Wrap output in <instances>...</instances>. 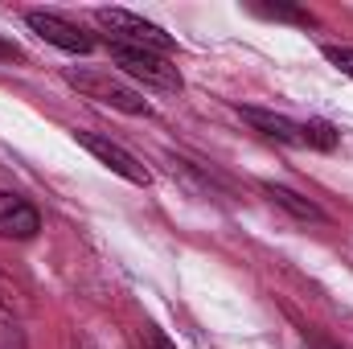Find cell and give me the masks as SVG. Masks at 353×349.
I'll use <instances>...</instances> for the list:
<instances>
[{
    "label": "cell",
    "mask_w": 353,
    "mask_h": 349,
    "mask_svg": "<svg viewBox=\"0 0 353 349\" xmlns=\"http://www.w3.org/2000/svg\"><path fill=\"white\" fill-rule=\"evenodd\" d=\"M94 21L107 29V37L111 41H119V46H140V50H152V54H173V37L161 29V25H152V21H144L140 12H132V8H94Z\"/></svg>",
    "instance_id": "1"
},
{
    "label": "cell",
    "mask_w": 353,
    "mask_h": 349,
    "mask_svg": "<svg viewBox=\"0 0 353 349\" xmlns=\"http://www.w3.org/2000/svg\"><path fill=\"white\" fill-rule=\"evenodd\" d=\"M111 62H115L128 79H136V83H144V87H152V90L176 94V90L185 87L181 70H176L165 54H152V50H140V46H119V41H111Z\"/></svg>",
    "instance_id": "2"
},
{
    "label": "cell",
    "mask_w": 353,
    "mask_h": 349,
    "mask_svg": "<svg viewBox=\"0 0 353 349\" xmlns=\"http://www.w3.org/2000/svg\"><path fill=\"white\" fill-rule=\"evenodd\" d=\"M70 87L79 90V94H87L94 103H103V107H115V111H123V115H152V103L140 94V90H132L128 83H119V79H111V74H103V70H66L62 74Z\"/></svg>",
    "instance_id": "3"
},
{
    "label": "cell",
    "mask_w": 353,
    "mask_h": 349,
    "mask_svg": "<svg viewBox=\"0 0 353 349\" xmlns=\"http://www.w3.org/2000/svg\"><path fill=\"white\" fill-rule=\"evenodd\" d=\"M74 140L87 148L99 165H107L115 177H123V181H132V185H152V173H148L123 144H115V140H107V136H94V132H74Z\"/></svg>",
    "instance_id": "4"
},
{
    "label": "cell",
    "mask_w": 353,
    "mask_h": 349,
    "mask_svg": "<svg viewBox=\"0 0 353 349\" xmlns=\"http://www.w3.org/2000/svg\"><path fill=\"white\" fill-rule=\"evenodd\" d=\"M25 25H29L41 41H50V46H58V50H66V54H90V50H94V37L83 33L74 21L58 17V12L33 8V12H25Z\"/></svg>",
    "instance_id": "5"
},
{
    "label": "cell",
    "mask_w": 353,
    "mask_h": 349,
    "mask_svg": "<svg viewBox=\"0 0 353 349\" xmlns=\"http://www.w3.org/2000/svg\"><path fill=\"white\" fill-rule=\"evenodd\" d=\"M41 230V214L21 197L0 189V239H33Z\"/></svg>",
    "instance_id": "6"
},
{
    "label": "cell",
    "mask_w": 353,
    "mask_h": 349,
    "mask_svg": "<svg viewBox=\"0 0 353 349\" xmlns=\"http://www.w3.org/2000/svg\"><path fill=\"white\" fill-rule=\"evenodd\" d=\"M263 189V197L275 206V210H283V214H292L296 222H329V214L312 201V197H304V193H296V189H288V185H275V181H263L259 185Z\"/></svg>",
    "instance_id": "7"
},
{
    "label": "cell",
    "mask_w": 353,
    "mask_h": 349,
    "mask_svg": "<svg viewBox=\"0 0 353 349\" xmlns=\"http://www.w3.org/2000/svg\"><path fill=\"white\" fill-rule=\"evenodd\" d=\"M239 115L259 132L267 140H275V144H304L300 140V123L296 119H288V115H279V111H263V107H239Z\"/></svg>",
    "instance_id": "8"
},
{
    "label": "cell",
    "mask_w": 353,
    "mask_h": 349,
    "mask_svg": "<svg viewBox=\"0 0 353 349\" xmlns=\"http://www.w3.org/2000/svg\"><path fill=\"white\" fill-rule=\"evenodd\" d=\"M251 12H259L267 21H288V25H300V29H312L316 17L300 4H288V0H275V4H251Z\"/></svg>",
    "instance_id": "9"
},
{
    "label": "cell",
    "mask_w": 353,
    "mask_h": 349,
    "mask_svg": "<svg viewBox=\"0 0 353 349\" xmlns=\"http://www.w3.org/2000/svg\"><path fill=\"white\" fill-rule=\"evenodd\" d=\"M300 140L308 148H316V152H333L341 144V132L329 119H308V123H300Z\"/></svg>",
    "instance_id": "10"
},
{
    "label": "cell",
    "mask_w": 353,
    "mask_h": 349,
    "mask_svg": "<svg viewBox=\"0 0 353 349\" xmlns=\"http://www.w3.org/2000/svg\"><path fill=\"white\" fill-rule=\"evenodd\" d=\"M321 54H325V58H329L345 79H353V46H325Z\"/></svg>",
    "instance_id": "11"
},
{
    "label": "cell",
    "mask_w": 353,
    "mask_h": 349,
    "mask_svg": "<svg viewBox=\"0 0 353 349\" xmlns=\"http://www.w3.org/2000/svg\"><path fill=\"white\" fill-rule=\"evenodd\" d=\"M144 346H148V349H176L173 341L157 329V325H144Z\"/></svg>",
    "instance_id": "12"
},
{
    "label": "cell",
    "mask_w": 353,
    "mask_h": 349,
    "mask_svg": "<svg viewBox=\"0 0 353 349\" xmlns=\"http://www.w3.org/2000/svg\"><path fill=\"white\" fill-rule=\"evenodd\" d=\"M0 62H21V46L8 41V37H0Z\"/></svg>",
    "instance_id": "13"
},
{
    "label": "cell",
    "mask_w": 353,
    "mask_h": 349,
    "mask_svg": "<svg viewBox=\"0 0 353 349\" xmlns=\"http://www.w3.org/2000/svg\"><path fill=\"white\" fill-rule=\"evenodd\" d=\"M74 349H103V346H99L94 337H79V341H74Z\"/></svg>",
    "instance_id": "14"
},
{
    "label": "cell",
    "mask_w": 353,
    "mask_h": 349,
    "mask_svg": "<svg viewBox=\"0 0 353 349\" xmlns=\"http://www.w3.org/2000/svg\"><path fill=\"white\" fill-rule=\"evenodd\" d=\"M316 349H341V346H333V341H316Z\"/></svg>",
    "instance_id": "15"
}]
</instances>
